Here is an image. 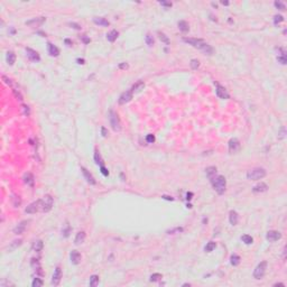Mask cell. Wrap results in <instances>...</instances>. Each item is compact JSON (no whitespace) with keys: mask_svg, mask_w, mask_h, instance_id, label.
<instances>
[{"mask_svg":"<svg viewBox=\"0 0 287 287\" xmlns=\"http://www.w3.org/2000/svg\"><path fill=\"white\" fill-rule=\"evenodd\" d=\"M183 41L185 43L190 44L191 46H193L194 48H197V50H201L202 52H204L205 54L211 55L213 54V48L209 45L205 41H203L201 38H183Z\"/></svg>","mask_w":287,"mask_h":287,"instance_id":"1","label":"cell"},{"mask_svg":"<svg viewBox=\"0 0 287 287\" xmlns=\"http://www.w3.org/2000/svg\"><path fill=\"white\" fill-rule=\"evenodd\" d=\"M211 184L212 186L216 191L218 194H223L225 192V188H227V181L225 177L222 175H216L215 177L211 179Z\"/></svg>","mask_w":287,"mask_h":287,"instance_id":"2","label":"cell"},{"mask_svg":"<svg viewBox=\"0 0 287 287\" xmlns=\"http://www.w3.org/2000/svg\"><path fill=\"white\" fill-rule=\"evenodd\" d=\"M53 205H54V200H53V197L50 196V194H46V195H44L43 197L39 200V211H42V212H50L52 208H53Z\"/></svg>","mask_w":287,"mask_h":287,"instance_id":"3","label":"cell"},{"mask_svg":"<svg viewBox=\"0 0 287 287\" xmlns=\"http://www.w3.org/2000/svg\"><path fill=\"white\" fill-rule=\"evenodd\" d=\"M109 122H110V126L113 131L118 132L121 130V121H120V118L118 113L113 111V110H110L109 111Z\"/></svg>","mask_w":287,"mask_h":287,"instance_id":"4","label":"cell"},{"mask_svg":"<svg viewBox=\"0 0 287 287\" xmlns=\"http://www.w3.org/2000/svg\"><path fill=\"white\" fill-rule=\"evenodd\" d=\"M266 169L262 167H256V168H252L250 171H248L247 173V178L250 179V181H258V179L264 178L266 176Z\"/></svg>","mask_w":287,"mask_h":287,"instance_id":"5","label":"cell"},{"mask_svg":"<svg viewBox=\"0 0 287 287\" xmlns=\"http://www.w3.org/2000/svg\"><path fill=\"white\" fill-rule=\"evenodd\" d=\"M266 269H267V261H261L253 270V278L256 279H261L266 274Z\"/></svg>","mask_w":287,"mask_h":287,"instance_id":"6","label":"cell"},{"mask_svg":"<svg viewBox=\"0 0 287 287\" xmlns=\"http://www.w3.org/2000/svg\"><path fill=\"white\" fill-rule=\"evenodd\" d=\"M61 280H62V269H61V267H56L55 272L53 274V277H52V285L58 286Z\"/></svg>","mask_w":287,"mask_h":287,"instance_id":"7","label":"cell"},{"mask_svg":"<svg viewBox=\"0 0 287 287\" xmlns=\"http://www.w3.org/2000/svg\"><path fill=\"white\" fill-rule=\"evenodd\" d=\"M280 238H281V233H280L279 231H276V230H270L266 235V239L269 242H275V241L279 240Z\"/></svg>","mask_w":287,"mask_h":287,"instance_id":"8","label":"cell"},{"mask_svg":"<svg viewBox=\"0 0 287 287\" xmlns=\"http://www.w3.org/2000/svg\"><path fill=\"white\" fill-rule=\"evenodd\" d=\"M131 99H132V91H131V90L125 91V92H122L121 95L119 97V103H120V104H126V103H128L129 101H131Z\"/></svg>","mask_w":287,"mask_h":287,"instance_id":"9","label":"cell"},{"mask_svg":"<svg viewBox=\"0 0 287 287\" xmlns=\"http://www.w3.org/2000/svg\"><path fill=\"white\" fill-rule=\"evenodd\" d=\"M215 86H216V95H218L220 99H229L230 94L228 93V91H227L222 85H220V84L216 83Z\"/></svg>","mask_w":287,"mask_h":287,"instance_id":"10","label":"cell"},{"mask_svg":"<svg viewBox=\"0 0 287 287\" xmlns=\"http://www.w3.org/2000/svg\"><path fill=\"white\" fill-rule=\"evenodd\" d=\"M81 171H82L83 176H84V178L86 179V182H88L89 184H91V185H95V184H97V181L94 179L93 175L89 172L85 167H81Z\"/></svg>","mask_w":287,"mask_h":287,"instance_id":"11","label":"cell"},{"mask_svg":"<svg viewBox=\"0 0 287 287\" xmlns=\"http://www.w3.org/2000/svg\"><path fill=\"white\" fill-rule=\"evenodd\" d=\"M240 141L236 139V138H233V139H231L229 141V151L231 154H235V153H237L239 149H240Z\"/></svg>","mask_w":287,"mask_h":287,"instance_id":"12","label":"cell"},{"mask_svg":"<svg viewBox=\"0 0 287 287\" xmlns=\"http://www.w3.org/2000/svg\"><path fill=\"white\" fill-rule=\"evenodd\" d=\"M37 211H39V200L36 202H33V203H30L28 206L25 209V212L28 213V214H34V213H36Z\"/></svg>","mask_w":287,"mask_h":287,"instance_id":"13","label":"cell"},{"mask_svg":"<svg viewBox=\"0 0 287 287\" xmlns=\"http://www.w3.org/2000/svg\"><path fill=\"white\" fill-rule=\"evenodd\" d=\"M26 53H27V56H28V58L30 61H33V62H39L41 61V56H39V54L36 50L27 47L26 48Z\"/></svg>","mask_w":287,"mask_h":287,"instance_id":"14","label":"cell"},{"mask_svg":"<svg viewBox=\"0 0 287 287\" xmlns=\"http://www.w3.org/2000/svg\"><path fill=\"white\" fill-rule=\"evenodd\" d=\"M70 257H71L72 264H74V265H79L82 260V256L78 250H72Z\"/></svg>","mask_w":287,"mask_h":287,"instance_id":"15","label":"cell"},{"mask_svg":"<svg viewBox=\"0 0 287 287\" xmlns=\"http://www.w3.org/2000/svg\"><path fill=\"white\" fill-rule=\"evenodd\" d=\"M45 20H46L45 17H38V18H34V19H32V20L26 22V25H27V26H30V27H36V26H41Z\"/></svg>","mask_w":287,"mask_h":287,"instance_id":"16","label":"cell"},{"mask_svg":"<svg viewBox=\"0 0 287 287\" xmlns=\"http://www.w3.org/2000/svg\"><path fill=\"white\" fill-rule=\"evenodd\" d=\"M266 191H268V185L266 183H262V182H260L257 185H255L252 187V192L253 193H264Z\"/></svg>","mask_w":287,"mask_h":287,"instance_id":"17","label":"cell"},{"mask_svg":"<svg viewBox=\"0 0 287 287\" xmlns=\"http://www.w3.org/2000/svg\"><path fill=\"white\" fill-rule=\"evenodd\" d=\"M27 223H28V221H22V222L19 223V224H17L16 227H15V229H14V233L15 235H22V232L25 231V229H26V227H27Z\"/></svg>","mask_w":287,"mask_h":287,"instance_id":"18","label":"cell"},{"mask_svg":"<svg viewBox=\"0 0 287 287\" xmlns=\"http://www.w3.org/2000/svg\"><path fill=\"white\" fill-rule=\"evenodd\" d=\"M34 182H35V177L32 173H26L24 175V183L27 184L28 186H34Z\"/></svg>","mask_w":287,"mask_h":287,"instance_id":"19","label":"cell"},{"mask_svg":"<svg viewBox=\"0 0 287 287\" xmlns=\"http://www.w3.org/2000/svg\"><path fill=\"white\" fill-rule=\"evenodd\" d=\"M229 221H230V224H232V225H237L238 224V221H239V215L236 211H233V210H231L229 213Z\"/></svg>","mask_w":287,"mask_h":287,"instance_id":"20","label":"cell"},{"mask_svg":"<svg viewBox=\"0 0 287 287\" xmlns=\"http://www.w3.org/2000/svg\"><path fill=\"white\" fill-rule=\"evenodd\" d=\"M47 48H48V53H50V56H54V57H56L60 55V50H58V47H56L55 45H53V44L48 43L47 44Z\"/></svg>","mask_w":287,"mask_h":287,"instance_id":"21","label":"cell"},{"mask_svg":"<svg viewBox=\"0 0 287 287\" xmlns=\"http://www.w3.org/2000/svg\"><path fill=\"white\" fill-rule=\"evenodd\" d=\"M85 238H86L85 232H84V231H80V232H78L76 237H75V239H74V244H83V242L85 241Z\"/></svg>","mask_w":287,"mask_h":287,"instance_id":"22","label":"cell"},{"mask_svg":"<svg viewBox=\"0 0 287 287\" xmlns=\"http://www.w3.org/2000/svg\"><path fill=\"white\" fill-rule=\"evenodd\" d=\"M216 172H218V169H216L215 166H210V167H208L205 169V174H206V176H208V178L210 181L216 176Z\"/></svg>","mask_w":287,"mask_h":287,"instance_id":"23","label":"cell"},{"mask_svg":"<svg viewBox=\"0 0 287 287\" xmlns=\"http://www.w3.org/2000/svg\"><path fill=\"white\" fill-rule=\"evenodd\" d=\"M93 22L95 24V25H99V26H104V27H108V26L110 25V22H108L106 18H103V17H94Z\"/></svg>","mask_w":287,"mask_h":287,"instance_id":"24","label":"cell"},{"mask_svg":"<svg viewBox=\"0 0 287 287\" xmlns=\"http://www.w3.org/2000/svg\"><path fill=\"white\" fill-rule=\"evenodd\" d=\"M118 36H119V33L116 30V29H112L111 32H109L107 34V39L109 42H111V43H113L116 39L118 38Z\"/></svg>","mask_w":287,"mask_h":287,"instance_id":"25","label":"cell"},{"mask_svg":"<svg viewBox=\"0 0 287 287\" xmlns=\"http://www.w3.org/2000/svg\"><path fill=\"white\" fill-rule=\"evenodd\" d=\"M44 247V244L42 240H37V241H34L33 242V246H32V249L33 251H35V252H39V251H42Z\"/></svg>","mask_w":287,"mask_h":287,"instance_id":"26","label":"cell"},{"mask_svg":"<svg viewBox=\"0 0 287 287\" xmlns=\"http://www.w3.org/2000/svg\"><path fill=\"white\" fill-rule=\"evenodd\" d=\"M144 88H145V83H144V81H138V82H136V83L132 85V88H131V91H132V93H134V92H140Z\"/></svg>","mask_w":287,"mask_h":287,"instance_id":"27","label":"cell"},{"mask_svg":"<svg viewBox=\"0 0 287 287\" xmlns=\"http://www.w3.org/2000/svg\"><path fill=\"white\" fill-rule=\"evenodd\" d=\"M6 60H7V63L9 65H14L15 62H16V54L14 52L9 50L7 53V55H6Z\"/></svg>","mask_w":287,"mask_h":287,"instance_id":"28","label":"cell"},{"mask_svg":"<svg viewBox=\"0 0 287 287\" xmlns=\"http://www.w3.org/2000/svg\"><path fill=\"white\" fill-rule=\"evenodd\" d=\"M178 28L181 32H183V33H187L188 30H190V25H188V22H186L185 20H179L178 22Z\"/></svg>","mask_w":287,"mask_h":287,"instance_id":"29","label":"cell"},{"mask_svg":"<svg viewBox=\"0 0 287 287\" xmlns=\"http://www.w3.org/2000/svg\"><path fill=\"white\" fill-rule=\"evenodd\" d=\"M22 239H17V240H14L11 244H10V246H8V249H9V251H13V250H15V249H17L19 246H22Z\"/></svg>","mask_w":287,"mask_h":287,"instance_id":"30","label":"cell"},{"mask_svg":"<svg viewBox=\"0 0 287 287\" xmlns=\"http://www.w3.org/2000/svg\"><path fill=\"white\" fill-rule=\"evenodd\" d=\"M94 162H95V164H98V165L104 166L103 165V159H102V157H101L100 153H99L98 149H95V150H94Z\"/></svg>","mask_w":287,"mask_h":287,"instance_id":"31","label":"cell"},{"mask_svg":"<svg viewBox=\"0 0 287 287\" xmlns=\"http://www.w3.org/2000/svg\"><path fill=\"white\" fill-rule=\"evenodd\" d=\"M240 260H241V258L238 255H232L231 258H230V262H231L232 266H238L240 264Z\"/></svg>","mask_w":287,"mask_h":287,"instance_id":"32","label":"cell"},{"mask_svg":"<svg viewBox=\"0 0 287 287\" xmlns=\"http://www.w3.org/2000/svg\"><path fill=\"white\" fill-rule=\"evenodd\" d=\"M11 201H13V205H14L15 208H19V206H20V204H22V200H20V197H19V196H17V195H13Z\"/></svg>","mask_w":287,"mask_h":287,"instance_id":"33","label":"cell"},{"mask_svg":"<svg viewBox=\"0 0 287 287\" xmlns=\"http://www.w3.org/2000/svg\"><path fill=\"white\" fill-rule=\"evenodd\" d=\"M157 34H158V37H159V39L163 42V43H165V44H167V45H169V38L167 37V36L164 34V33H162V32H157Z\"/></svg>","mask_w":287,"mask_h":287,"instance_id":"34","label":"cell"},{"mask_svg":"<svg viewBox=\"0 0 287 287\" xmlns=\"http://www.w3.org/2000/svg\"><path fill=\"white\" fill-rule=\"evenodd\" d=\"M98 284H99V276L92 275L91 278H90V286L95 287V286H98Z\"/></svg>","mask_w":287,"mask_h":287,"instance_id":"35","label":"cell"},{"mask_svg":"<svg viewBox=\"0 0 287 287\" xmlns=\"http://www.w3.org/2000/svg\"><path fill=\"white\" fill-rule=\"evenodd\" d=\"M145 42H146V44L148 46H153L154 43H155V39H154V37H153L151 34H147L146 37H145Z\"/></svg>","mask_w":287,"mask_h":287,"instance_id":"36","label":"cell"},{"mask_svg":"<svg viewBox=\"0 0 287 287\" xmlns=\"http://www.w3.org/2000/svg\"><path fill=\"white\" fill-rule=\"evenodd\" d=\"M215 247H216V244H215V242H213V241H211V242H209V244L205 246L204 250L206 251V252H211V251L214 250Z\"/></svg>","mask_w":287,"mask_h":287,"instance_id":"37","label":"cell"},{"mask_svg":"<svg viewBox=\"0 0 287 287\" xmlns=\"http://www.w3.org/2000/svg\"><path fill=\"white\" fill-rule=\"evenodd\" d=\"M241 240H242L246 244H251L252 242H253V239H252V237H251V236H248V235H244V236L241 237Z\"/></svg>","mask_w":287,"mask_h":287,"instance_id":"38","label":"cell"},{"mask_svg":"<svg viewBox=\"0 0 287 287\" xmlns=\"http://www.w3.org/2000/svg\"><path fill=\"white\" fill-rule=\"evenodd\" d=\"M43 280L41 279V278H38V277H36L35 279L33 280V284H32V286L33 287H42L43 286Z\"/></svg>","mask_w":287,"mask_h":287,"instance_id":"39","label":"cell"},{"mask_svg":"<svg viewBox=\"0 0 287 287\" xmlns=\"http://www.w3.org/2000/svg\"><path fill=\"white\" fill-rule=\"evenodd\" d=\"M274 5H275V7L277 8V9H279V10H281V11L286 10V6H285V4L280 2V1H275V2H274Z\"/></svg>","mask_w":287,"mask_h":287,"instance_id":"40","label":"cell"},{"mask_svg":"<svg viewBox=\"0 0 287 287\" xmlns=\"http://www.w3.org/2000/svg\"><path fill=\"white\" fill-rule=\"evenodd\" d=\"M30 265H32V267L34 268V269H38V268H41V264H39V260L38 259H36V258H33L32 259V262H30Z\"/></svg>","mask_w":287,"mask_h":287,"instance_id":"41","label":"cell"},{"mask_svg":"<svg viewBox=\"0 0 287 287\" xmlns=\"http://www.w3.org/2000/svg\"><path fill=\"white\" fill-rule=\"evenodd\" d=\"M162 278H163V275L162 274H158V273L153 274L150 276V281H158V280L162 279Z\"/></svg>","mask_w":287,"mask_h":287,"instance_id":"42","label":"cell"},{"mask_svg":"<svg viewBox=\"0 0 287 287\" xmlns=\"http://www.w3.org/2000/svg\"><path fill=\"white\" fill-rule=\"evenodd\" d=\"M191 67L193 69V70H197L199 69V66H200V62H199V60H191Z\"/></svg>","mask_w":287,"mask_h":287,"instance_id":"43","label":"cell"},{"mask_svg":"<svg viewBox=\"0 0 287 287\" xmlns=\"http://www.w3.org/2000/svg\"><path fill=\"white\" fill-rule=\"evenodd\" d=\"M281 22H284V17H283L281 15H276V16L274 17V24H275V25H278V24H280Z\"/></svg>","mask_w":287,"mask_h":287,"instance_id":"44","label":"cell"},{"mask_svg":"<svg viewBox=\"0 0 287 287\" xmlns=\"http://www.w3.org/2000/svg\"><path fill=\"white\" fill-rule=\"evenodd\" d=\"M277 61L279 62L280 64H283V65H285L287 63V61H286V55H278L277 56Z\"/></svg>","mask_w":287,"mask_h":287,"instance_id":"45","label":"cell"},{"mask_svg":"<svg viewBox=\"0 0 287 287\" xmlns=\"http://www.w3.org/2000/svg\"><path fill=\"white\" fill-rule=\"evenodd\" d=\"M285 136H286V129H285V127H283L280 129V132L278 134V139H284Z\"/></svg>","mask_w":287,"mask_h":287,"instance_id":"46","label":"cell"},{"mask_svg":"<svg viewBox=\"0 0 287 287\" xmlns=\"http://www.w3.org/2000/svg\"><path fill=\"white\" fill-rule=\"evenodd\" d=\"M146 141H147V143H149V144H153L154 141H155V136H154V135H151V134L147 135V137H146Z\"/></svg>","mask_w":287,"mask_h":287,"instance_id":"47","label":"cell"},{"mask_svg":"<svg viewBox=\"0 0 287 287\" xmlns=\"http://www.w3.org/2000/svg\"><path fill=\"white\" fill-rule=\"evenodd\" d=\"M22 115L26 116V117H27V116H29V108L27 107V106H24V104H22Z\"/></svg>","mask_w":287,"mask_h":287,"instance_id":"48","label":"cell"},{"mask_svg":"<svg viewBox=\"0 0 287 287\" xmlns=\"http://www.w3.org/2000/svg\"><path fill=\"white\" fill-rule=\"evenodd\" d=\"M100 169H101V173H102L104 176H108V175H109V171H108L104 166H100Z\"/></svg>","mask_w":287,"mask_h":287,"instance_id":"49","label":"cell"},{"mask_svg":"<svg viewBox=\"0 0 287 287\" xmlns=\"http://www.w3.org/2000/svg\"><path fill=\"white\" fill-rule=\"evenodd\" d=\"M9 285H13V284H11L10 281H7V280H5V279H4L2 281H1V283H0V286H1V287L9 286Z\"/></svg>","mask_w":287,"mask_h":287,"instance_id":"50","label":"cell"},{"mask_svg":"<svg viewBox=\"0 0 287 287\" xmlns=\"http://www.w3.org/2000/svg\"><path fill=\"white\" fill-rule=\"evenodd\" d=\"M158 4H159V5H162V6H165V7H172V2H166V1H159Z\"/></svg>","mask_w":287,"mask_h":287,"instance_id":"51","label":"cell"},{"mask_svg":"<svg viewBox=\"0 0 287 287\" xmlns=\"http://www.w3.org/2000/svg\"><path fill=\"white\" fill-rule=\"evenodd\" d=\"M119 67H120V69H122V70H127V69L129 67V65L127 64V63H121V64L119 65Z\"/></svg>","mask_w":287,"mask_h":287,"instance_id":"52","label":"cell"},{"mask_svg":"<svg viewBox=\"0 0 287 287\" xmlns=\"http://www.w3.org/2000/svg\"><path fill=\"white\" fill-rule=\"evenodd\" d=\"M70 25H71V26H72V27H73V28L79 29V30H80V29H81V26H80V25H78V24H75V22H71Z\"/></svg>","mask_w":287,"mask_h":287,"instance_id":"53","label":"cell"},{"mask_svg":"<svg viewBox=\"0 0 287 287\" xmlns=\"http://www.w3.org/2000/svg\"><path fill=\"white\" fill-rule=\"evenodd\" d=\"M176 231H177V232H181V231H183V229H182V228H177V229H174V230H172V231H168V233L171 235V233H174V232H176Z\"/></svg>","mask_w":287,"mask_h":287,"instance_id":"54","label":"cell"},{"mask_svg":"<svg viewBox=\"0 0 287 287\" xmlns=\"http://www.w3.org/2000/svg\"><path fill=\"white\" fill-rule=\"evenodd\" d=\"M101 130H102V136H103V137H107V136H108L107 129H106V128L103 127V128H102V129H101Z\"/></svg>","mask_w":287,"mask_h":287,"instance_id":"55","label":"cell"},{"mask_svg":"<svg viewBox=\"0 0 287 287\" xmlns=\"http://www.w3.org/2000/svg\"><path fill=\"white\" fill-rule=\"evenodd\" d=\"M163 199H165V200H168V201H173V200H174L172 196H166V195H164V196H163Z\"/></svg>","mask_w":287,"mask_h":287,"instance_id":"56","label":"cell"},{"mask_svg":"<svg viewBox=\"0 0 287 287\" xmlns=\"http://www.w3.org/2000/svg\"><path fill=\"white\" fill-rule=\"evenodd\" d=\"M192 196H193V193H191V192L186 194V199H187V200H191V199H192Z\"/></svg>","mask_w":287,"mask_h":287,"instance_id":"57","label":"cell"},{"mask_svg":"<svg viewBox=\"0 0 287 287\" xmlns=\"http://www.w3.org/2000/svg\"><path fill=\"white\" fill-rule=\"evenodd\" d=\"M64 232H65V237H67V236H69V232H70V228H67Z\"/></svg>","mask_w":287,"mask_h":287,"instance_id":"58","label":"cell"},{"mask_svg":"<svg viewBox=\"0 0 287 287\" xmlns=\"http://www.w3.org/2000/svg\"><path fill=\"white\" fill-rule=\"evenodd\" d=\"M221 4L224 5V6H228L229 5V1H221Z\"/></svg>","mask_w":287,"mask_h":287,"instance_id":"59","label":"cell"},{"mask_svg":"<svg viewBox=\"0 0 287 287\" xmlns=\"http://www.w3.org/2000/svg\"><path fill=\"white\" fill-rule=\"evenodd\" d=\"M78 62H79V64H84V60H78Z\"/></svg>","mask_w":287,"mask_h":287,"instance_id":"60","label":"cell"},{"mask_svg":"<svg viewBox=\"0 0 287 287\" xmlns=\"http://www.w3.org/2000/svg\"><path fill=\"white\" fill-rule=\"evenodd\" d=\"M83 41H84V43H89V42H90V39H88V38H85V37L83 38Z\"/></svg>","mask_w":287,"mask_h":287,"instance_id":"61","label":"cell"}]
</instances>
